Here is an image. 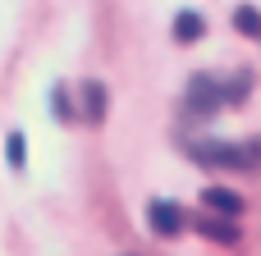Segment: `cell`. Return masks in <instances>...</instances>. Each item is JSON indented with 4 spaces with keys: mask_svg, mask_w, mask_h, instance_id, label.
Segmentation results:
<instances>
[{
    "mask_svg": "<svg viewBox=\"0 0 261 256\" xmlns=\"http://www.w3.org/2000/svg\"><path fill=\"white\" fill-rule=\"evenodd\" d=\"M188 156H193V160H202V165L252 169V165L261 160V137H243V142H216V137H206V142H193V147H188Z\"/></svg>",
    "mask_w": 261,
    "mask_h": 256,
    "instance_id": "obj_1",
    "label": "cell"
},
{
    "mask_svg": "<svg viewBox=\"0 0 261 256\" xmlns=\"http://www.w3.org/2000/svg\"><path fill=\"white\" fill-rule=\"evenodd\" d=\"M220 101H229V87L220 78H211V73L188 78V110L193 115H211V110H220Z\"/></svg>",
    "mask_w": 261,
    "mask_h": 256,
    "instance_id": "obj_2",
    "label": "cell"
},
{
    "mask_svg": "<svg viewBox=\"0 0 261 256\" xmlns=\"http://www.w3.org/2000/svg\"><path fill=\"white\" fill-rule=\"evenodd\" d=\"M147 224H151L161 238H174V234L184 229V206H179V202H165V197H156V202L147 206Z\"/></svg>",
    "mask_w": 261,
    "mask_h": 256,
    "instance_id": "obj_3",
    "label": "cell"
},
{
    "mask_svg": "<svg viewBox=\"0 0 261 256\" xmlns=\"http://www.w3.org/2000/svg\"><path fill=\"white\" fill-rule=\"evenodd\" d=\"M202 206H206V211H216V215H225V220H239L248 202H243L234 188H220V183H211V188L202 192Z\"/></svg>",
    "mask_w": 261,
    "mask_h": 256,
    "instance_id": "obj_4",
    "label": "cell"
},
{
    "mask_svg": "<svg viewBox=\"0 0 261 256\" xmlns=\"http://www.w3.org/2000/svg\"><path fill=\"white\" fill-rule=\"evenodd\" d=\"M78 96H83V119H87V124H101V119H106V82L87 78V82L78 87Z\"/></svg>",
    "mask_w": 261,
    "mask_h": 256,
    "instance_id": "obj_5",
    "label": "cell"
},
{
    "mask_svg": "<svg viewBox=\"0 0 261 256\" xmlns=\"http://www.w3.org/2000/svg\"><path fill=\"white\" fill-rule=\"evenodd\" d=\"M202 27H206V18H202L197 9H188V14H179V18H174V41H197V37H202Z\"/></svg>",
    "mask_w": 261,
    "mask_h": 256,
    "instance_id": "obj_6",
    "label": "cell"
},
{
    "mask_svg": "<svg viewBox=\"0 0 261 256\" xmlns=\"http://www.w3.org/2000/svg\"><path fill=\"white\" fill-rule=\"evenodd\" d=\"M206 238H216V243H239V224L234 220H202L197 224Z\"/></svg>",
    "mask_w": 261,
    "mask_h": 256,
    "instance_id": "obj_7",
    "label": "cell"
},
{
    "mask_svg": "<svg viewBox=\"0 0 261 256\" xmlns=\"http://www.w3.org/2000/svg\"><path fill=\"white\" fill-rule=\"evenodd\" d=\"M234 27H239L243 37H261V9L239 5V9H234Z\"/></svg>",
    "mask_w": 261,
    "mask_h": 256,
    "instance_id": "obj_8",
    "label": "cell"
},
{
    "mask_svg": "<svg viewBox=\"0 0 261 256\" xmlns=\"http://www.w3.org/2000/svg\"><path fill=\"white\" fill-rule=\"evenodd\" d=\"M5 156H9V169H23V133H9Z\"/></svg>",
    "mask_w": 261,
    "mask_h": 256,
    "instance_id": "obj_9",
    "label": "cell"
}]
</instances>
